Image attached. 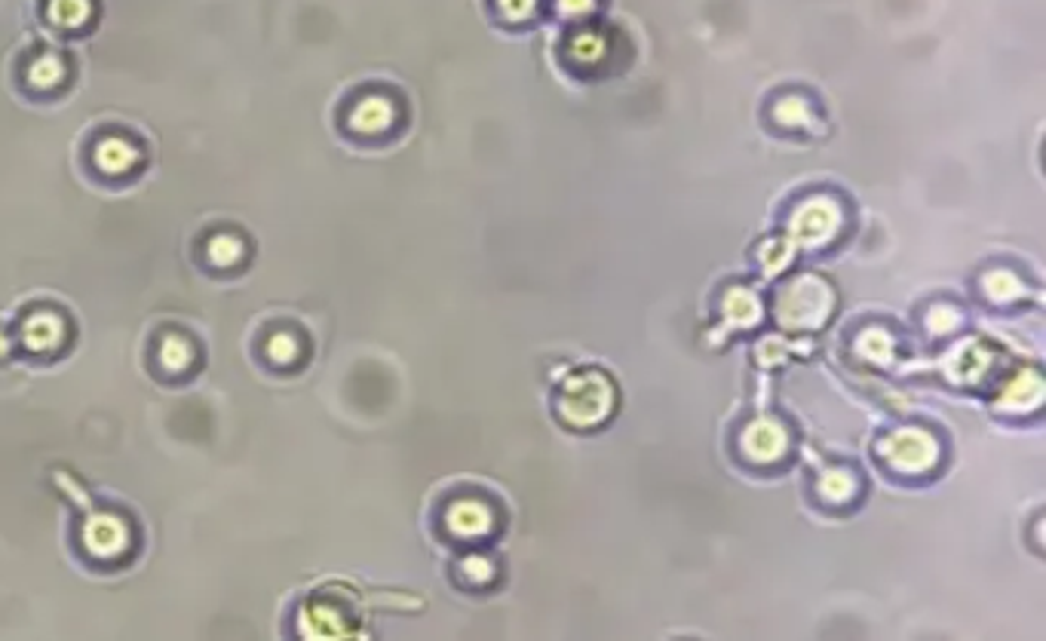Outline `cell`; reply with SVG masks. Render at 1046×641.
I'll list each match as a JSON object with an SVG mask.
<instances>
[{"mask_svg":"<svg viewBox=\"0 0 1046 641\" xmlns=\"http://www.w3.org/2000/svg\"><path fill=\"white\" fill-rule=\"evenodd\" d=\"M52 328H56V322L52 320H46V316H40V320H34L31 326H28V341H31V347H37V350H44V347H56V335H52Z\"/></svg>","mask_w":1046,"mask_h":641,"instance_id":"cell-2","label":"cell"},{"mask_svg":"<svg viewBox=\"0 0 1046 641\" xmlns=\"http://www.w3.org/2000/svg\"><path fill=\"white\" fill-rule=\"evenodd\" d=\"M123 543H126V528L111 516L96 518L90 525V531H86V546L92 552H99V556H114V552L123 550Z\"/></svg>","mask_w":1046,"mask_h":641,"instance_id":"cell-1","label":"cell"}]
</instances>
